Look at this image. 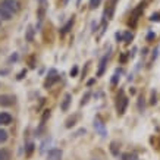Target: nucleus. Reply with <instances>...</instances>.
Masks as SVG:
<instances>
[{
  "label": "nucleus",
  "mask_w": 160,
  "mask_h": 160,
  "mask_svg": "<svg viewBox=\"0 0 160 160\" xmlns=\"http://www.w3.org/2000/svg\"><path fill=\"white\" fill-rule=\"evenodd\" d=\"M12 122V116L9 113H0V125H9Z\"/></svg>",
  "instance_id": "0eeeda50"
},
{
  "label": "nucleus",
  "mask_w": 160,
  "mask_h": 160,
  "mask_svg": "<svg viewBox=\"0 0 160 160\" xmlns=\"http://www.w3.org/2000/svg\"><path fill=\"white\" fill-rule=\"evenodd\" d=\"M72 25H73V19H71V21H69V22H68L66 25H65V27L62 28V34H66L68 31L71 29V27H72Z\"/></svg>",
  "instance_id": "f8f14e48"
},
{
  "label": "nucleus",
  "mask_w": 160,
  "mask_h": 160,
  "mask_svg": "<svg viewBox=\"0 0 160 160\" xmlns=\"http://www.w3.org/2000/svg\"><path fill=\"white\" fill-rule=\"evenodd\" d=\"M50 73H51V77L47 78V81H46V84H44L46 87H50V85H53L56 81H59V77H57L56 71H50Z\"/></svg>",
  "instance_id": "20e7f679"
},
{
  "label": "nucleus",
  "mask_w": 160,
  "mask_h": 160,
  "mask_svg": "<svg viewBox=\"0 0 160 160\" xmlns=\"http://www.w3.org/2000/svg\"><path fill=\"white\" fill-rule=\"evenodd\" d=\"M6 141H7V132L0 128V143H6Z\"/></svg>",
  "instance_id": "9b49d317"
},
{
  "label": "nucleus",
  "mask_w": 160,
  "mask_h": 160,
  "mask_svg": "<svg viewBox=\"0 0 160 160\" xmlns=\"http://www.w3.org/2000/svg\"><path fill=\"white\" fill-rule=\"evenodd\" d=\"M150 19H151V21H160V15L159 13H156V15H153Z\"/></svg>",
  "instance_id": "6ab92c4d"
},
{
  "label": "nucleus",
  "mask_w": 160,
  "mask_h": 160,
  "mask_svg": "<svg viewBox=\"0 0 160 160\" xmlns=\"http://www.w3.org/2000/svg\"><path fill=\"white\" fill-rule=\"evenodd\" d=\"M12 15H13V13H11L9 11H6L5 7H2V6H0V16H2V19L9 21V19H12Z\"/></svg>",
  "instance_id": "1a4fd4ad"
},
{
  "label": "nucleus",
  "mask_w": 160,
  "mask_h": 160,
  "mask_svg": "<svg viewBox=\"0 0 160 160\" xmlns=\"http://www.w3.org/2000/svg\"><path fill=\"white\" fill-rule=\"evenodd\" d=\"M13 103H15V99L12 96H7V94L0 96V106H12Z\"/></svg>",
  "instance_id": "7ed1b4c3"
},
{
  "label": "nucleus",
  "mask_w": 160,
  "mask_h": 160,
  "mask_svg": "<svg viewBox=\"0 0 160 160\" xmlns=\"http://www.w3.org/2000/svg\"><path fill=\"white\" fill-rule=\"evenodd\" d=\"M77 73H78V68L73 66V68H72V71H71V75H72V77H75Z\"/></svg>",
  "instance_id": "a211bd4d"
},
{
  "label": "nucleus",
  "mask_w": 160,
  "mask_h": 160,
  "mask_svg": "<svg viewBox=\"0 0 160 160\" xmlns=\"http://www.w3.org/2000/svg\"><path fill=\"white\" fill-rule=\"evenodd\" d=\"M118 82V72L115 73V77H113V79H112V84H116Z\"/></svg>",
  "instance_id": "aec40b11"
},
{
  "label": "nucleus",
  "mask_w": 160,
  "mask_h": 160,
  "mask_svg": "<svg viewBox=\"0 0 160 160\" xmlns=\"http://www.w3.org/2000/svg\"><path fill=\"white\" fill-rule=\"evenodd\" d=\"M106 62H107V56H103L101 60H100V66H99V71H97V75L101 77L104 73V68H106Z\"/></svg>",
  "instance_id": "6e6552de"
},
{
  "label": "nucleus",
  "mask_w": 160,
  "mask_h": 160,
  "mask_svg": "<svg viewBox=\"0 0 160 160\" xmlns=\"http://www.w3.org/2000/svg\"><path fill=\"white\" fill-rule=\"evenodd\" d=\"M127 106H128V99L121 91V94L118 96V104H116V107H118V113H119V115H123L125 110H127Z\"/></svg>",
  "instance_id": "f257e3e1"
},
{
  "label": "nucleus",
  "mask_w": 160,
  "mask_h": 160,
  "mask_svg": "<svg viewBox=\"0 0 160 160\" xmlns=\"http://www.w3.org/2000/svg\"><path fill=\"white\" fill-rule=\"evenodd\" d=\"M49 160H60L62 157V151L60 150H50L49 154H47Z\"/></svg>",
  "instance_id": "39448f33"
},
{
  "label": "nucleus",
  "mask_w": 160,
  "mask_h": 160,
  "mask_svg": "<svg viewBox=\"0 0 160 160\" xmlns=\"http://www.w3.org/2000/svg\"><path fill=\"white\" fill-rule=\"evenodd\" d=\"M88 97H90V93H87V94H85V97H84V99H82V103H85V101H87V99H88Z\"/></svg>",
  "instance_id": "412c9836"
},
{
  "label": "nucleus",
  "mask_w": 160,
  "mask_h": 160,
  "mask_svg": "<svg viewBox=\"0 0 160 160\" xmlns=\"http://www.w3.org/2000/svg\"><path fill=\"white\" fill-rule=\"evenodd\" d=\"M131 40H132V34L129 33V31L123 34V41H125V43H128V41H131Z\"/></svg>",
  "instance_id": "2eb2a0df"
},
{
  "label": "nucleus",
  "mask_w": 160,
  "mask_h": 160,
  "mask_svg": "<svg viewBox=\"0 0 160 160\" xmlns=\"http://www.w3.org/2000/svg\"><path fill=\"white\" fill-rule=\"evenodd\" d=\"M9 159H11L9 153L6 150H0V160H9Z\"/></svg>",
  "instance_id": "ddd939ff"
},
{
  "label": "nucleus",
  "mask_w": 160,
  "mask_h": 160,
  "mask_svg": "<svg viewBox=\"0 0 160 160\" xmlns=\"http://www.w3.org/2000/svg\"><path fill=\"white\" fill-rule=\"evenodd\" d=\"M154 38V34H149V37H147V40H153Z\"/></svg>",
  "instance_id": "4be33fe9"
},
{
  "label": "nucleus",
  "mask_w": 160,
  "mask_h": 160,
  "mask_svg": "<svg viewBox=\"0 0 160 160\" xmlns=\"http://www.w3.org/2000/svg\"><path fill=\"white\" fill-rule=\"evenodd\" d=\"M94 127L97 128V129H99V131H100V134H101V135L104 137V135H106V132H104V127H103V123H101V122L96 121V122H94Z\"/></svg>",
  "instance_id": "9d476101"
},
{
  "label": "nucleus",
  "mask_w": 160,
  "mask_h": 160,
  "mask_svg": "<svg viewBox=\"0 0 160 160\" xmlns=\"http://www.w3.org/2000/svg\"><path fill=\"white\" fill-rule=\"evenodd\" d=\"M33 150H34V144H29V145H28V150H27V156H31Z\"/></svg>",
  "instance_id": "f3484780"
},
{
  "label": "nucleus",
  "mask_w": 160,
  "mask_h": 160,
  "mask_svg": "<svg viewBox=\"0 0 160 160\" xmlns=\"http://www.w3.org/2000/svg\"><path fill=\"white\" fill-rule=\"evenodd\" d=\"M69 104H71V94H65L63 101H62V104H60V109L63 112H66L69 109Z\"/></svg>",
  "instance_id": "423d86ee"
},
{
  "label": "nucleus",
  "mask_w": 160,
  "mask_h": 160,
  "mask_svg": "<svg viewBox=\"0 0 160 160\" xmlns=\"http://www.w3.org/2000/svg\"><path fill=\"white\" fill-rule=\"evenodd\" d=\"M100 3H101V0H91V2H90V6H91L93 9H96V7H97Z\"/></svg>",
  "instance_id": "dca6fc26"
},
{
  "label": "nucleus",
  "mask_w": 160,
  "mask_h": 160,
  "mask_svg": "<svg viewBox=\"0 0 160 160\" xmlns=\"http://www.w3.org/2000/svg\"><path fill=\"white\" fill-rule=\"evenodd\" d=\"M0 6H2V7H5L6 11H9L11 13H15V12L19 9L16 0H3V2L0 3Z\"/></svg>",
  "instance_id": "f03ea898"
},
{
  "label": "nucleus",
  "mask_w": 160,
  "mask_h": 160,
  "mask_svg": "<svg viewBox=\"0 0 160 160\" xmlns=\"http://www.w3.org/2000/svg\"><path fill=\"white\" fill-rule=\"evenodd\" d=\"M33 38H34V29L29 27L28 28V33H27V40L28 41H33Z\"/></svg>",
  "instance_id": "4468645a"
}]
</instances>
